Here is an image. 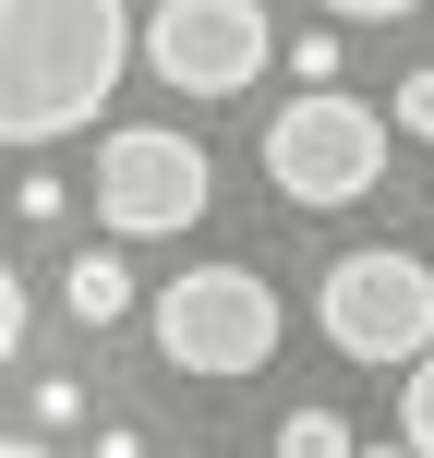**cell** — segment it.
<instances>
[{
  "label": "cell",
  "mask_w": 434,
  "mask_h": 458,
  "mask_svg": "<svg viewBox=\"0 0 434 458\" xmlns=\"http://www.w3.org/2000/svg\"><path fill=\"white\" fill-rule=\"evenodd\" d=\"M121 61H133V13L121 0H0V145H61L109 109Z\"/></svg>",
  "instance_id": "cell-1"
},
{
  "label": "cell",
  "mask_w": 434,
  "mask_h": 458,
  "mask_svg": "<svg viewBox=\"0 0 434 458\" xmlns=\"http://www.w3.org/2000/svg\"><path fill=\"white\" fill-rule=\"evenodd\" d=\"M314 326H326L338 362H422V350H434V266L398 253V242L338 253L326 290H314Z\"/></svg>",
  "instance_id": "cell-2"
},
{
  "label": "cell",
  "mask_w": 434,
  "mask_h": 458,
  "mask_svg": "<svg viewBox=\"0 0 434 458\" xmlns=\"http://www.w3.org/2000/svg\"><path fill=\"white\" fill-rule=\"evenodd\" d=\"M266 182L290 193V206H362L374 193V169H387V121L362 109V97H338V85H314V97H290V109H266Z\"/></svg>",
  "instance_id": "cell-3"
},
{
  "label": "cell",
  "mask_w": 434,
  "mask_h": 458,
  "mask_svg": "<svg viewBox=\"0 0 434 458\" xmlns=\"http://www.w3.org/2000/svg\"><path fill=\"white\" fill-rule=\"evenodd\" d=\"M157 350H169V374H266L277 362V290L253 266H182L157 290Z\"/></svg>",
  "instance_id": "cell-4"
},
{
  "label": "cell",
  "mask_w": 434,
  "mask_h": 458,
  "mask_svg": "<svg viewBox=\"0 0 434 458\" xmlns=\"http://www.w3.org/2000/svg\"><path fill=\"white\" fill-rule=\"evenodd\" d=\"M217 206V169L193 133H169V121H121L109 145H97V217L121 229V242H157V229H193Z\"/></svg>",
  "instance_id": "cell-5"
},
{
  "label": "cell",
  "mask_w": 434,
  "mask_h": 458,
  "mask_svg": "<svg viewBox=\"0 0 434 458\" xmlns=\"http://www.w3.org/2000/svg\"><path fill=\"white\" fill-rule=\"evenodd\" d=\"M266 61H277L266 0H157L145 13V72L169 97H242L266 85Z\"/></svg>",
  "instance_id": "cell-6"
},
{
  "label": "cell",
  "mask_w": 434,
  "mask_h": 458,
  "mask_svg": "<svg viewBox=\"0 0 434 458\" xmlns=\"http://www.w3.org/2000/svg\"><path fill=\"white\" fill-rule=\"evenodd\" d=\"M61 314L72 326H121L133 314V266H121V253H72L61 266Z\"/></svg>",
  "instance_id": "cell-7"
},
{
  "label": "cell",
  "mask_w": 434,
  "mask_h": 458,
  "mask_svg": "<svg viewBox=\"0 0 434 458\" xmlns=\"http://www.w3.org/2000/svg\"><path fill=\"white\" fill-rule=\"evenodd\" d=\"M277 458H350V422H338V411H314V398H302V411L277 422Z\"/></svg>",
  "instance_id": "cell-8"
},
{
  "label": "cell",
  "mask_w": 434,
  "mask_h": 458,
  "mask_svg": "<svg viewBox=\"0 0 434 458\" xmlns=\"http://www.w3.org/2000/svg\"><path fill=\"white\" fill-rule=\"evenodd\" d=\"M398 458H434V350L411 362V398H398Z\"/></svg>",
  "instance_id": "cell-9"
},
{
  "label": "cell",
  "mask_w": 434,
  "mask_h": 458,
  "mask_svg": "<svg viewBox=\"0 0 434 458\" xmlns=\"http://www.w3.org/2000/svg\"><path fill=\"white\" fill-rule=\"evenodd\" d=\"M72 422H85V386H72V374H48V386H37V446L72 435Z\"/></svg>",
  "instance_id": "cell-10"
},
{
  "label": "cell",
  "mask_w": 434,
  "mask_h": 458,
  "mask_svg": "<svg viewBox=\"0 0 434 458\" xmlns=\"http://www.w3.org/2000/svg\"><path fill=\"white\" fill-rule=\"evenodd\" d=\"M290 72H302V97L338 72V24H314V37H290Z\"/></svg>",
  "instance_id": "cell-11"
},
{
  "label": "cell",
  "mask_w": 434,
  "mask_h": 458,
  "mask_svg": "<svg viewBox=\"0 0 434 458\" xmlns=\"http://www.w3.org/2000/svg\"><path fill=\"white\" fill-rule=\"evenodd\" d=\"M13 217H37V229H48V217H72V193H61V169H24V193H13Z\"/></svg>",
  "instance_id": "cell-12"
},
{
  "label": "cell",
  "mask_w": 434,
  "mask_h": 458,
  "mask_svg": "<svg viewBox=\"0 0 434 458\" xmlns=\"http://www.w3.org/2000/svg\"><path fill=\"white\" fill-rule=\"evenodd\" d=\"M398 133L434 145V72H411V85H398Z\"/></svg>",
  "instance_id": "cell-13"
},
{
  "label": "cell",
  "mask_w": 434,
  "mask_h": 458,
  "mask_svg": "<svg viewBox=\"0 0 434 458\" xmlns=\"http://www.w3.org/2000/svg\"><path fill=\"white\" fill-rule=\"evenodd\" d=\"M326 13H338V24H411L422 0H326Z\"/></svg>",
  "instance_id": "cell-14"
},
{
  "label": "cell",
  "mask_w": 434,
  "mask_h": 458,
  "mask_svg": "<svg viewBox=\"0 0 434 458\" xmlns=\"http://www.w3.org/2000/svg\"><path fill=\"white\" fill-rule=\"evenodd\" d=\"M13 350H24V277L0 266V362H13Z\"/></svg>",
  "instance_id": "cell-15"
},
{
  "label": "cell",
  "mask_w": 434,
  "mask_h": 458,
  "mask_svg": "<svg viewBox=\"0 0 434 458\" xmlns=\"http://www.w3.org/2000/svg\"><path fill=\"white\" fill-rule=\"evenodd\" d=\"M97 458H145V435H133V422H109V435H97Z\"/></svg>",
  "instance_id": "cell-16"
},
{
  "label": "cell",
  "mask_w": 434,
  "mask_h": 458,
  "mask_svg": "<svg viewBox=\"0 0 434 458\" xmlns=\"http://www.w3.org/2000/svg\"><path fill=\"white\" fill-rule=\"evenodd\" d=\"M0 458H48V446H37V435H0Z\"/></svg>",
  "instance_id": "cell-17"
},
{
  "label": "cell",
  "mask_w": 434,
  "mask_h": 458,
  "mask_svg": "<svg viewBox=\"0 0 434 458\" xmlns=\"http://www.w3.org/2000/svg\"><path fill=\"white\" fill-rule=\"evenodd\" d=\"M350 458H398V446H350Z\"/></svg>",
  "instance_id": "cell-18"
}]
</instances>
